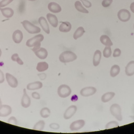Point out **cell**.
<instances>
[{
  "instance_id": "1",
  "label": "cell",
  "mask_w": 134,
  "mask_h": 134,
  "mask_svg": "<svg viewBox=\"0 0 134 134\" xmlns=\"http://www.w3.org/2000/svg\"><path fill=\"white\" fill-rule=\"evenodd\" d=\"M75 53L70 51H66L62 53L59 56V60L63 63H69L77 59Z\"/></svg>"
},
{
  "instance_id": "2",
  "label": "cell",
  "mask_w": 134,
  "mask_h": 134,
  "mask_svg": "<svg viewBox=\"0 0 134 134\" xmlns=\"http://www.w3.org/2000/svg\"><path fill=\"white\" fill-rule=\"evenodd\" d=\"M21 23L25 30L30 34H37L41 32V29L40 28L35 26L28 20H25Z\"/></svg>"
},
{
  "instance_id": "3",
  "label": "cell",
  "mask_w": 134,
  "mask_h": 134,
  "mask_svg": "<svg viewBox=\"0 0 134 134\" xmlns=\"http://www.w3.org/2000/svg\"><path fill=\"white\" fill-rule=\"evenodd\" d=\"M110 111L111 114L117 120L121 121L122 120V110L120 106L118 104H113L110 107Z\"/></svg>"
},
{
  "instance_id": "4",
  "label": "cell",
  "mask_w": 134,
  "mask_h": 134,
  "mask_svg": "<svg viewBox=\"0 0 134 134\" xmlns=\"http://www.w3.org/2000/svg\"><path fill=\"white\" fill-rule=\"evenodd\" d=\"M58 95L62 98H66L71 94V90L68 86L63 84L59 87L57 90Z\"/></svg>"
},
{
  "instance_id": "5",
  "label": "cell",
  "mask_w": 134,
  "mask_h": 134,
  "mask_svg": "<svg viewBox=\"0 0 134 134\" xmlns=\"http://www.w3.org/2000/svg\"><path fill=\"white\" fill-rule=\"evenodd\" d=\"M44 37L42 34L37 35L27 40L26 43L27 46L29 47H32L41 44V42L43 41Z\"/></svg>"
},
{
  "instance_id": "6",
  "label": "cell",
  "mask_w": 134,
  "mask_h": 134,
  "mask_svg": "<svg viewBox=\"0 0 134 134\" xmlns=\"http://www.w3.org/2000/svg\"><path fill=\"white\" fill-rule=\"evenodd\" d=\"M130 13L127 9H122L118 13L119 19L122 22H125L129 20L131 18Z\"/></svg>"
},
{
  "instance_id": "7",
  "label": "cell",
  "mask_w": 134,
  "mask_h": 134,
  "mask_svg": "<svg viewBox=\"0 0 134 134\" xmlns=\"http://www.w3.org/2000/svg\"><path fill=\"white\" fill-rule=\"evenodd\" d=\"M95 87H89L83 88L80 91V94L83 97H88L93 95L97 92Z\"/></svg>"
},
{
  "instance_id": "8",
  "label": "cell",
  "mask_w": 134,
  "mask_h": 134,
  "mask_svg": "<svg viewBox=\"0 0 134 134\" xmlns=\"http://www.w3.org/2000/svg\"><path fill=\"white\" fill-rule=\"evenodd\" d=\"M85 124L84 120H83L75 121L71 124L69 128L72 131H76L82 128Z\"/></svg>"
},
{
  "instance_id": "9",
  "label": "cell",
  "mask_w": 134,
  "mask_h": 134,
  "mask_svg": "<svg viewBox=\"0 0 134 134\" xmlns=\"http://www.w3.org/2000/svg\"><path fill=\"white\" fill-rule=\"evenodd\" d=\"M77 109V107L75 105H71L69 107L64 115V119L66 120H68L71 119L75 114Z\"/></svg>"
},
{
  "instance_id": "10",
  "label": "cell",
  "mask_w": 134,
  "mask_h": 134,
  "mask_svg": "<svg viewBox=\"0 0 134 134\" xmlns=\"http://www.w3.org/2000/svg\"><path fill=\"white\" fill-rule=\"evenodd\" d=\"M6 79L8 85L12 88H15L17 87L18 82L17 79L9 73H6L5 74Z\"/></svg>"
},
{
  "instance_id": "11",
  "label": "cell",
  "mask_w": 134,
  "mask_h": 134,
  "mask_svg": "<svg viewBox=\"0 0 134 134\" xmlns=\"http://www.w3.org/2000/svg\"><path fill=\"white\" fill-rule=\"evenodd\" d=\"M23 93V96L21 100V105L23 108H27L30 107L31 101L30 97L27 94L26 89H24Z\"/></svg>"
},
{
  "instance_id": "12",
  "label": "cell",
  "mask_w": 134,
  "mask_h": 134,
  "mask_svg": "<svg viewBox=\"0 0 134 134\" xmlns=\"http://www.w3.org/2000/svg\"><path fill=\"white\" fill-rule=\"evenodd\" d=\"M12 112V108L8 105H2L0 109V117H6L8 116Z\"/></svg>"
},
{
  "instance_id": "13",
  "label": "cell",
  "mask_w": 134,
  "mask_h": 134,
  "mask_svg": "<svg viewBox=\"0 0 134 134\" xmlns=\"http://www.w3.org/2000/svg\"><path fill=\"white\" fill-rule=\"evenodd\" d=\"M38 23L40 24L43 30L47 34H49L50 33L49 26L46 19L44 17H41L38 19Z\"/></svg>"
},
{
  "instance_id": "14",
  "label": "cell",
  "mask_w": 134,
  "mask_h": 134,
  "mask_svg": "<svg viewBox=\"0 0 134 134\" xmlns=\"http://www.w3.org/2000/svg\"><path fill=\"white\" fill-rule=\"evenodd\" d=\"M48 8L49 10L53 13H58L60 12L62 10V8L60 6L54 2H51L48 5Z\"/></svg>"
},
{
  "instance_id": "15",
  "label": "cell",
  "mask_w": 134,
  "mask_h": 134,
  "mask_svg": "<svg viewBox=\"0 0 134 134\" xmlns=\"http://www.w3.org/2000/svg\"><path fill=\"white\" fill-rule=\"evenodd\" d=\"M23 35L22 31L20 30H16L13 32L12 38L13 41L16 43H20L23 40Z\"/></svg>"
},
{
  "instance_id": "16",
  "label": "cell",
  "mask_w": 134,
  "mask_h": 134,
  "mask_svg": "<svg viewBox=\"0 0 134 134\" xmlns=\"http://www.w3.org/2000/svg\"><path fill=\"white\" fill-rule=\"evenodd\" d=\"M47 19L49 22L53 27L56 28L58 25V20L57 17L55 15L51 13H48L47 15Z\"/></svg>"
},
{
  "instance_id": "17",
  "label": "cell",
  "mask_w": 134,
  "mask_h": 134,
  "mask_svg": "<svg viewBox=\"0 0 134 134\" xmlns=\"http://www.w3.org/2000/svg\"><path fill=\"white\" fill-rule=\"evenodd\" d=\"M34 53L41 60H44L48 56V51L44 48H41Z\"/></svg>"
},
{
  "instance_id": "18",
  "label": "cell",
  "mask_w": 134,
  "mask_h": 134,
  "mask_svg": "<svg viewBox=\"0 0 134 134\" xmlns=\"http://www.w3.org/2000/svg\"><path fill=\"white\" fill-rule=\"evenodd\" d=\"M42 83L40 82H36L29 83L27 86V89L28 90H34L39 89L42 88Z\"/></svg>"
},
{
  "instance_id": "19",
  "label": "cell",
  "mask_w": 134,
  "mask_h": 134,
  "mask_svg": "<svg viewBox=\"0 0 134 134\" xmlns=\"http://www.w3.org/2000/svg\"><path fill=\"white\" fill-rule=\"evenodd\" d=\"M125 72L127 76H131L134 74V61H130L126 67Z\"/></svg>"
},
{
  "instance_id": "20",
  "label": "cell",
  "mask_w": 134,
  "mask_h": 134,
  "mask_svg": "<svg viewBox=\"0 0 134 134\" xmlns=\"http://www.w3.org/2000/svg\"><path fill=\"white\" fill-rule=\"evenodd\" d=\"M101 57L102 53L99 50H96L94 54L93 58V64L94 66L97 67L99 65L100 62Z\"/></svg>"
},
{
  "instance_id": "21",
  "label": "cell",
  "mask_w": 134,
  "mask_h": 134,
  "mask_svg": "<svg viewBox=\"0 0 134 134\" xmlns=\"http://www.w3.org/2000/svg\"><path fill=\"white\" fill-rule=\"evenodd\" d=\"M0 10L1 12L3 15L6 18H11L13 16L14 14V11L13 9L11 8H0Z\"/></svg>"
},
{
  "instance_id": "22",
  "label": "cell",
  "mask_w": 134,
  "mask_h": 134,
  "mask_svg": "<svg viewBox=\"0 0 134 134\" xmlns=\"http://www.w3.org/2000/svg\"><path fill=\"white\" fill-rule=\"evenodd\" d=\"M71 29V25L68 21L63 22L60 26L59 29L60 31L62 32H68Z\"/></svg>"
},
{
  "instance_id": "23",
  "label": "cell",
  "mask_w": 134,
  "mask_h": 134,
  "mask_svg": "<svg viewBox=\"0 0 134 134\" xmlns=\"http://www.w3.org/2000/svg\"><path fill=\"white\" fill-rule=\"evenodd\" d=\"M115 95L113 92H108L102 95L101 98L102 101L104 103H106L111 100Z\"/></svg>"
},
{
  "instance_id": "24",
  "label": "cell",
  "mask_w": 134,
  "mask_h": 134,
  "mask_svg": "<svg viewBox=\"0 0 134 134\" xmlns=\"http://www.w3.org/2000/svg\"><path fill=\"white\" fill-rule=\"evenodd\" d=\"M100 41L102 44L106 46H111L113 45V43L109 37L105 35H103L101 36Z\"/></svg>"
},
{
  "instance_id": "25",
  "label": "cell",
  "mask_w": 134,
  "mask_h": 134,
  "mask_svg": "<svg viewBox=\"0 0 134 134\" xmlns=\"http://www.w3.org/2000/svg\"><path fill=\"white\" fill-rule=\"evenodd\" d=\"M49 65L46 62H39L38 63L37 70L39 72H42L46 71L48 68Z\"/></svg>"
},
{
  "instance_id": "26",
  "label": "cell",
  "mask_w": 134,
  "mask_h": 134,
  "mask_svg": "<svg viewBox=\"0 0 134 134\" xmlns=\"http://www.w3.org/2000/svg\"><path fill=\"white\" fill-rule=\"evenodd\" d=\"M120 67L118 65H114L111 68L110 71V75L113 78L117 76L120 72Z\"/></svg>"
},
{
  "instance_id": "27",
  "label": "cell",
  "mask_w": 134,
  "mask_h": 134,
  "mask_svg": "<svg viewBox=\"0 0 134 134\" xmlns=\"http://www.w3.org/2000/svg\"><path fill=\"white\" fill-rule=\"evenodd\" d=\"M85 32V31L84 30V28L82 27H79L76 29V30L74 33L73 36V38L74 39L76 40L79 38L82 37Z\"/></svg>"
},
{
  "instance_id": "28",
  "label": "cell",
  "mask_w": 134,
  "mask_h": 134,
  "mask_svg": "<svg viewBox=\"0 0 134 134\" xmlns=\"http://www.w3.org/2000/svg\"><path fill=\"white\" fill-rule=\"evenodd\" d=\"M75 6L76 10H78L79 12L83 13H89V11L83 6L81 2L79 1H76L75 2Z\"/></svg>"
},
{
  "instance_id": "29",
  "label": "cell",
  "mask_w": 134,
  "mask_h": 134,
  "mask_svg": "<svg viewBox=\"0 0 134 134\" xmlns=\"http://www.w3.org/2000/svg\"><path fill=\"white\" fill-rule=\"evenodd\" d=\"M45 125V122L43 120H40L35 124L33 129L36 130L42 131Z\"/></svg>"
},
{
  "instance_id": "30",
  "label": "cell",
  "mask_w": 134,
  "mask_h": 134,
  "mask_svg": "<svg viewBox=\"0 0 134 134\" xmlns=\"http://www.w3.org/2000/svg\"><path fill=\"white\" fill-rule=\"evenodd\" d=\"M51 112L48 108H42L40 111L41 116L43 118H47L50 116Z\"/></svg>"
},
{
  "instance_id": "31",
  "label": "cell",
  "mask_w": 134,
  "mask_h": 134,
  "mask_svg": "<svg viewBox=\"0 0 134 134\" xmlns=\"http://www.w3.org/2000/svg\"><path fill=\"white\" fill-rule=\"evenodd\" d=\"M112 51L110 46H106L103 51V55L105 57L109 58L111 55Z\"/></svg>"
},
{
  "instance_id": "32",
  "label": "cell",
  "mask_w": 134,
  "mask_h": 134,
  "mask_svg": "<svg viewBox=\"0 0 134 134\" xmlns=\"http://www.w3.org/2000/svg\"><path fill=\"white\" fill-rule=\"evenodd\" d=\"M119 126V124L116 121H111L108 123L106 126L105 128L106 129H112V128L117 127Z\"/></svg>"
},
{
  "instance_id": "33",
  "label": "cell",
  "mask_w": 134,
  "mask_h": 134,
  "mask_svg": "<svg viewBox=\"0 0 134 134\" xmlns=\"http://www.w3.org/2000/svg\"><path fill=\"white\" fill-rule=\"evenodd\" d=\"M13 0H2L0 2V8L5 7L12 2Z\"/></svg>"
},
{
  "instance_id": "34",
  "label": "cell",
  "mask_w": 134,
  "mask_h": 134,
  "mask_svg": "<svg viewBox=\"0 0 134 134\" xmlns=\"http://www.w3.org/2000/svg\"><path fill=\"white\" fill-rule=\"evenodd\" d=\"M113 2V0H104L102 2V5L105 8H107L111 5Z\"/></svg>"
},
{
  "instance_id": "35",
  "label": "cell",
  "mask_w": 134,
  "mask_h": 134,
  "mask_svg": "<svg viewBox=\"0 0 134 134\" xmlns=\"http://www.w3.org/2000/svg\"><path fill=\"white\" fill-rule=\"evenodd\" d=\"M8 123L10 124L16 126L17 125V120L15 117L12 116L9 118V119L8 120Z\"/></svg>"
},
{
  "instance_id": "36",
  "label": "cell",
  "mask_w": 134,
  "mask_h": 134,
  "mask_svg": "<svg viewBox=\"0 0 134 134\" xmlns=\"http://www.w3.org/2000/svg\"><path fill=\"white\" fill-rule=\"evenodd\" d=\"M82 2L83 5L87 8H90L92 6V4L89 1L87 0H80Z\"/></svg>"
},
{
  "instance_id": "37",
  "label": "cell",
  "mask_w": 134,
  "mask_h": 134,
  "mask_svg": "<svg viewBox=\"0 0 134 134\" xmlns=\"http://www.w3.org/2000/svg\"><path fill=\"white\" fill-rule=\"evenodd\" d=\"M121 54V51L119 49H116L115 50L113 53V56L114 57H119L120 56Z\"/></svg>"
},
{
  "instance_id": "38",
  "label": "cell",
  "mask_w": 134,
  "mask_h": 134,
  "mask_svg": "<svg viewBox=\"0 0 134 134\" xmlns=\"http://www.w3.org/2000/svg\"><path fill=\"white\" fill-rule=\"evenodd\" d=\"M49 127L51 129L53 130H57L60 128V126L58 124L52 123L50 124Z\"/></svg>"
},
{
  "instance_id": "39",
  "label": "cell",
  "mask_w": 134,
  "mask_h": 134,
  "mask_svg": "<svg viewBox=\"0 0 134 134\" xmlns=\"http://www.w3.org/2000/svg\"><path fill=\"white\" fill-rule=\"evenodd\" d=\"M32 97L33 98L36 100H39L41 98L40 94L37 92H34L32 93Z\"/></svg>"
},
{
  "instance_id": "40",
  "label": "cell",
  "mask_w": 134,
  "mask_h": 134,
  "mask_svg": "<svg viewBox=\"0 0 134 134\" xmlns=\"http://www.w3.org/2000/svg\"><path fill=\"white\" fill-rule=\"evenodd\" d=\"M4 81V73L0 70V83H2Z\"/></svg>"
},
{
  "instance_id": "41",
  "label": "cell",
  "mask_w": 134,
  "mask_h": 134,
  "mask_svg": "<svg viewBox=\"0 0 134 134\" xmlns=\"http://www.w3.org/2000/svg\"><path fill=\"white\" fill-rule=\"evenodd\" d=\"M38 76H39L41 80H43L46 78V74H45V73H42V74H38Z\"/></svg>"
},
{
  "instance_id": "42",
  "label": "cell",
  "mask_w": 134,
  "mask_h": 134,
  "mask_svg": "<svg viewBox=\"0 0 134 134\" xmlns=\"http://www.w3.org/2000/svg\"><path fill=\"white\" fill-rule=\"evenodd\" d=\"M41 44H40L35 46H34V48L32 49V51H33L34 52H36V51L38 50V49H39L41 48Z\"/></svg>"
},
{
  "instance_id": "43",
  "label": "cell",
  "mask_w": 134,
  "mask_h": 134,
  "mask_svg": "<svg viewBox=\"0 0 134 134\" xmlns=\"http://www.w3.org/2000/svg\"><path fill=\"white\" fill-rule=\"evenodd\" d=\"M19 57V55H18L17 53H15V54H13V55L12 56L11 58H12V60L14 61H16V59H17V58H18Z\"/></svg>"
},
{
  "instance_id": "44",
  "label": "cell",
  "mask_w": 134,
  "mask_h": 134,
  "mask_svg": "<svg viewBox=\"0 0 134 134\" xmlns=\"http://www.w3.org/2000/svg\"><path fill=\"white\" fill-rule=\"evenodd\" d=\"M130 9L132 12L134 13V2L131 3L130 5Z\"/></svg>"
},
{
  "instance_id": "45",
  "label": "cell",
  "mask_w": 134,
  "mask_h": 134,
  "mask_svg": "<svg viewBox=\"0 0 134 134\" xmlns=\"http://www.w3.org/2000/svg\"><path fill=\"white\" fill-rule=\"evenodd\" d=\"M2 106V104L1 100V98H0V109L1 108Z\"/></svg>"
},
{
  "instance_id": "46",
  "label": "cell",
  "mask_w": 134,
  "mask_h": 134,
  "mask_svg": "<svg viewBox=\"0 0 134 134\" xmlns=\"http://www.w3.org/2000/svg\"><path fill=\"white\" fill-rule=\"evenodd\" d=\"M2 54V51L1 50V49H0V57H1V56Z\"/></svg>"
},
{
  "instance_id": "47",
  "label": "cell",
  "mask_w": 134,
  "mask_h": 134,
  "mask_svg": "<svg viewBox=\"0 0 134 134\" xmlns=\"http://www.w3.org/2000/svg\"><path fill=\"white\" fill-rule=\"evenodd\" d=\"M30 1H36V0H29Z\"/></svg>"
},
{
  "instance_id": "48",
  "label": "cell",
  "mask_w": 134,
  "mask_h": 134,
  "mask_svg": "<svg viewBox=\"0 0 134 134\" xmlns=\"http://www.w3.org/2000/svg\"></svg>"
}]
</instances>
